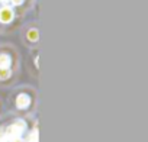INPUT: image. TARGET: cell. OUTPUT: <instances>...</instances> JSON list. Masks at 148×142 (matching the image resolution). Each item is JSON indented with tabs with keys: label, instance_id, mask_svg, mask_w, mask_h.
Segmentation results:
<instances>
[{
	"label": "cell",
	"instance_id": "6da1fadb",
	"mask_svg": "<svg viewBox=\"0 0 148 142\" xmlns=\"http://www.w3.org/2000/svg\"><path fill=\"white\" fill-rule=\"evenodd\" d=\"M23 129H25V123H23V122H16L15 125H12V126L8 128V130H6V138H8V139L19 138V135L22 133Z\"/></svg>",
	"mask_w": 148,
	"mask_h": 142
},
{
	"label": "cell",
	"instance_id": "7a4b0ae2",
	"mask_svg": "<svg viewBox=\"0 0 148 142\" xmlns=\"http://www.w3.org/2000/svg\"><path fill=\"white\" fill-rule=\"evenodd\" d=\"M12 19H13V12H12V9L3 8L2 10H0V20H2L3 23H9Z\"/></svg>",
	"mask_w": 148,
	"mask_h": 142
},
{
	"label": "cell",
	"instance_id": "3957f363",
	"mask_svg": "<svg viewBox=\"0 0 148 142\" xmlns=\"http://www.w3.org/2000/svg\"><path fill=\"white\" fill-rule=\"evenodd\" d=\"M29 103H31V99H29V96H26V94H19L18 99H16V106L21 107V109L28 107Z\"/></svg>",
	"mask_w": 148,
	"mask_h": 142
},
{
	"label": "cell",
	"instance_id": "277c9868",
	"mask_svg": "<svg viewBox=\"0 0 148 142\" xmlns=\"http://www.w3.org/2000/svg\"><path fill=\"white\" fill-rule=\"evenodd\" d=\"M9 65H10V58H9V55L2 54V55H0V68H9Z\"/></svg>",
	"mask_w": 148,
	"mask_h": 142
},
{
	"label": "cell",
	"instance_id": "5b68a950",
	"mask_svg": "<svg viewBox=\"0 0 148 142\" xmlns=\"http://www.w3.org/2000/svg\"><path fill=\"white\" fill-rule=\"evenodd\" d=\"M9 77H10V70L9 68H0V79L6 80Z\"/></svg>",
	"mask_w": 148,
	"mask_h": 142
},
{
	"label": "cell",
	"instance_id": "8992f818",
	"mask_svg": "<svg viewBox=\"0 0 148 142\" xmlns=\"http://www.w3.org/2000/svg\"><path fill=\"white\" fill-rule=\"evenodd\" d=\"M28 39L29 41H38V31L36 29H31L28 32Z\"/></svg>",
	"mask_w": 148,
	"mask_h": 142
},
{
	"label": "cell",
	"instance_id": "52a82bcc",
	"mask_svg": "<svg viewBox=\"0 0 148 142\" xmlns=\"http://www.w3.org/2000/svg\"><path fill=\"white\" fill-rule=\"evenodd\" d=\"M29 141H31V142H38V130H35V132L29 136Z\"/></svg>",
	"mask_w": 148,
	"mask_h": 142
},
{
	"label": "cell",
	"instance_id": "ba28073f",
	"mask_svg": "<svg viewBox=\"0 0 148 142\" xmlns=\"http://www.w3.org/2000/svg\"><path fill=\"white\" fill-rule=\"evenodd\" d=\"M8 142H22V139H19V138H15V139H8Z\"/></svg>",
	"mask_w": 148,
	"mask_h": 142
},
{
	"label": "cell",
	"instance_id": "9c48e42d",
	"mask_svg": "<svg viewBox=\"0 0 148 142\" xmlns=\"http://www.w3.org/2000/svg\"><path fill=\"white\" fill-rule=\"evenodd\" d=\"M12 2H13V5H21L23 0H12Z\"/></svg>",
	"mask_w": 148,
	"mask_h": 142
},
{
	"label": "cell",
	"instance_id": "30bf717a",
	"mask_svg": "<svg viewBox=\"0 0 148 142\" xmlns=\"http://www.w3.org/2000/svg\"><path fill=\"white\" fill-rule=\"evenodd\" d=\"M2 2H8V0H2Z\"/></svg>",
	"mask_w": 148,
	"mask_h": 142
}]
</instances>
